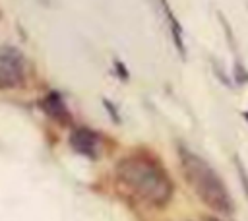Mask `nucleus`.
<instances>
[{
  "instance_id": "1",
  "label": "nucleus",
  "mask_w": 248,
  "mask_h": 221,
  "mask_svg": "<svg viewBox=\"0 0 248 221\" xmlns=\"http://www.w3.org/2000/svg\"><path fill=\"white\" fill-rule=\"evenodd\" d=\"M120 182L151 205H165L172 196V182L165 169L147 155H130L116 167Z\"/></svg>"
},
{
  "instance_id": "2",
  "label": "nucleus",
  "mask_w": 248,
  "mask_h": 221,
  "mask_svg": "<svg viewBox=\"0 0 248 221\" xmlns=\"http://www.w3.org/2000/svg\"><path fill=\"white\" fill-rule=\"evenodd\" d=\"M180 163L186 180L190 182L196 196L215 213L229 215L232 211V200L211 165L188 149H180Z\"/></svg>"
},
{
  "instance_id": "3",
  "label": "nucleus",
  "mask_w": 248,
  "mask_h": 221,
  "mask_svg": "<svg viewBox=\"0 0 248 221\" xmlns=\"http://www.w3.org/2000/svg\"><path fill=\"white\" fill-rule=\"evenodd\" d=\"M25 76V58L14 47L0 48V89L17 87Z\"/></svg>"
},
{
  "instance_id": "4",
  "label": "nucleus",
  "mask_w": 248,
  "mask_h": 221,
  "mask_svg": "<svg viewBox=\"0 0 248 221\" xmlns=\"http://www.w3.org/2000/svg\"><path fill=\"white\" fill-rule=\"evenodd\" d=\"M70 143H72V147H74L78 153H81V155H87V157H95V155H97V143H99V140H97V136H95L91 130H87V128L76 130V132L72 134V138H70Z\"/></svg>"
},
{
  "instance_id": "5",
  "label": "nucleus",
  "mask_w": 248,
  "mask_h": 221,
  "mask_svg": "<svg viewBox=\"0 0 248 221\" xmlns=\"http://www.w3.org/2000/svg\"><path fill=\"white\" fill-rule=\"evenodd\" d=\"M161 6H163V10H165V14H167V21H169V27H170V37H172V41H174V47H176L178 54L184 58V56H186V48H184V39H182V27H180L178 19L174 17L172 10L169 8L167 0H161Z\"/></svg>"
},
{
  "instance_id": "6",
  "label": "nucleus",
  "mask_w": 248,
  "mask_h": 221,
  "mask_svg": "<svg viewBox=\"0 0 248 221\" xmlns=\"http://www.w3.org/2000/svg\"><path fill=\"white\" fill-rule=\"evenodd\" d=\"M43 107H45V110L52 116V118H56V120H68L70 118V114H68V110H66V107H64V101L60 99V95L58 93H48L46 97H45V101H43Z\"/></svg>"
},
{
  "instance_id": "7",
  "label": "nucleus",
  "mask_w": 248,
  "mask_h": 221,
  "mask_svg": "<svg viewBox=\"0 0 248 221\" xmlns=\"http://www.w3.org/2000/svg\"><path fill=\"white\" fill-rule=\"evenodd\" d=\"M238 174H240V180H242V188H244V192L248 196V176H246V173H244V169H242L240 163H238Z\"/></svg>"
},
{
  "instance_id": "8",
  "label": "nucleus",
  "mask_w": 248,
  "mask_h": 221,
  "mask_svg": "<svg viewBox=\"0 0 248 221\" xmlns=\"http://www.w3.org/2000/svg\"><path fill=\"white\" fill-rule=\"evenodd\" d=\"M209 221H223V219H209Z\"/></svg>"
},
{
  "instance_id": "9",
  "label": "nucleus",
  "mask_w": 248,
  "mask_h": 221,
  "mask_svg": "<svg viewBox=\"0 0 248 221\" xmlns=\"http://www.w3.org/2000/svg\"><path fill=\"white\" fill-rule=\"evenodd\" d=\"M244 116H246V120H248V112H246V114H244Z\"/></svg>"
}]
</instances>
